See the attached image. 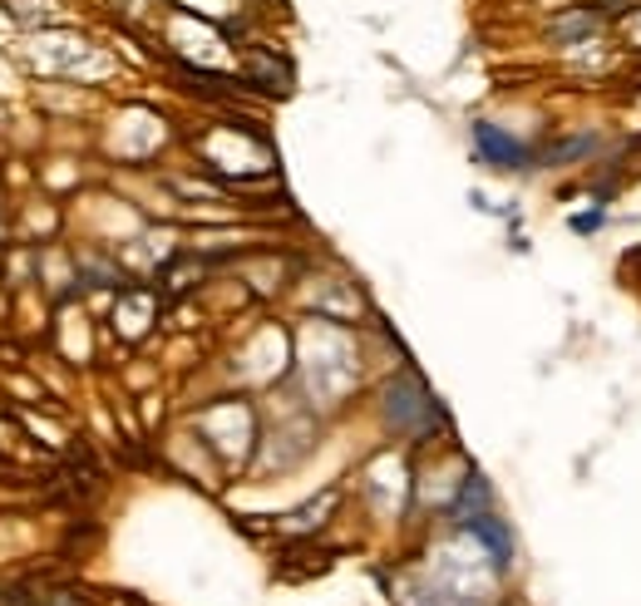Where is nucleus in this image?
<instances>
[{
  "label": "nucleus",
  "mask_w": 641,
  "mask_h": 606,
  "mask_svg": "<svg viewBox=\"0 0 641 606\" xmlns=\"http://www.w3.org/2000/svg\"><path fill=\"white\" fill-rule=\"evenodd\" d=\"M385 420H390L400 434H409V439H425L429 430L444 424V410L435 404V394L425 390L419 375H400V380L385 390Z\"/></svg>",
  "instance_id": "nucleus-1"
},
{
  "label": "nucleus",
  "mask_w": 641,
  "mask_h": 606,
  "mask_svg": "<svg viewBox=\"0 0 641 606\" xmlns=\"http://www.w3.org/2000/svg\"><path fill=\"white\" fill-rule=\"evenodd\" d=\"M607 25H612V20H607L597 5H587V0H567L558 15L543 25V40H548L553 50H592V45H602Z\"/></svg>",
  "instance_id": "nucleus-2"
},
{
  "label": "nucleus",
  "mask_w": 641,
  "mask_h": 606,
  "mask_svg": "<svg viewBox=\"0 0 641 606\" xmlns=\"http://www.w3.org/2000/svg\"><path fill=\"white\" fill-rule=\"evenodd\" d=\"M474 153H479V163L503 168V173H528V168H538V153H533L523 139H513L508 129L489 123V119H474Z\"/></svg>",
  "instance_id": "nucleus-3"
},
{
  "label": "nucleus",
  "mask_w": 641,
  "mask_h": 606,
  "mask_svg": "<svg viewBox=\"0 0 641 606\" xmlns=\"http://www.w3.org/2000/svg\"><path fill=\"white\" fill-rule=\"evenodd\" d=\"M464 528L474 532L483 547L493 552V562H499V567L513 557V538H508V528H503V518H499V513H479V518H469Z\"/></svg>",
  "instance_id": "nucleus-4"
},
{
  "label": "nucleus",
  "mask_w": 641,
  "mask_h": 606,
  "mask_svg": "<svg viewBox=\"0 0 641 606\" xmlns=\"http://www.w3.org/2000/svg\"><path fill=\"white\" fill-rule=\"evenodd\" d=\"M479 513H493V488L483 474H464V488H459V498H454V522H469Z\"/></svg>",
  "instance_id": "nucleus-5"
},
{
  "label": "nucleus",
  "mask_w": 641,
  "mask_h": 606,
  "mask_svg": "<svg viewBox=\"0 0 641 606\" xmlns=\"http://www.w3.org/2000/svg\"><path fill=\"white\" fill-rule=\"evenodd\" d=\"M602 222H607V213L597 207V213H572V232L577 237H592V232H602Z\"/></svg>",
  "instance_id": "nucleus-6"
}]
</instances>
